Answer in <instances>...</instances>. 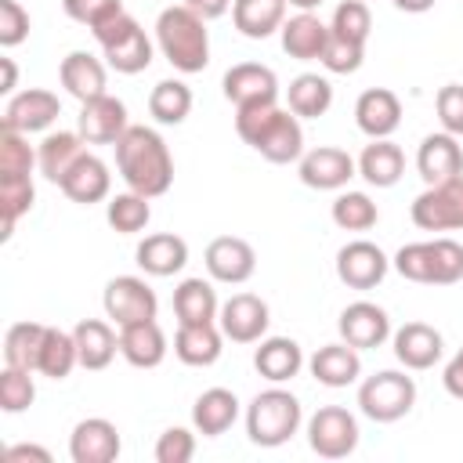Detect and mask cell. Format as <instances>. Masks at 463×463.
<instances>
[{
  "mask_svg": "<svg viewBox=\"0 0 463 463\" xmlns=\"http://www.w3.org/2000/svg\"><path fill=\"white\" fill-rule=\"evenodd\" d=\"M232 22L250 40H268L286 22V0H232Z\"/></svg>",
  "mask_w": 463,
  "mask_h": 463,
  "instance_id": "obj_33",
  "label": "cell"
},
{
  "mask_svg": "<svg viewBox=\"0 0 463 463\" xmlns=\"http://www.w3.org/2000/svg\"><path fill=\"white\" fill-rule=\"evenodd\" d=\"M311 376L322 383V387H347L362 376V358H358V347L351 344H326L311 354Z\"/></svg>",
  "mask_w": 463,
  "mask_h": 463,
  "instance_id": "obj_29",
  "label": "cell"
},
{
  "mask_svg": "<svg viewBox=\"0 0 463 463\" xmlns=\"http://www.w3.org/2000/svg\"><path fill=\"white\" fill-rule=\"evenodd\" d=\"M195 456V434L184 427H170L156 441V463H188Z\"/></svg>",
  "mask_w": 463,
  "mask_h": 463,
  "instance_id": "obj_49",
  "label": "cell"
},
{
  "mask_svg": "<svg viewBox=\"0 0 463 463\" xmlns=\"http://www.w3.org/2000/svg\"><path fill=\"white\" fill-rule=\"evenodd\" d=\"M387 268H391L387 253L376 242H369V239H354V242L340 246V253H336V279L344 286H351V289H373V286H380L383 275H387Z\"/></svg>",
  "mask_w": 463,
  "mask_h": 463,
  "instance_id": "obj_11",
  "label": "cell"
},
{
  "mask_svg": "<svg viewBox=\"0 0 463 463\" xmlns=\"http://www.w3.org/2000/svg\"><path fill=\"white\" fill-rule=\"evenodd\" d=\"M33 199H36V188H33V177H0V239H11L14 235V224L22 213L33 210Z\"/></svg>",
  "mask_w": 463,
  "mask_h": 463,
  "instance_id": "obj_41",
  "label": "cell"
},
{
  "mask_svg": "<svg viewBox=\"0 0 463 463\" xmlns=\"http://www.w3.org/2000/svg\"><path fill=\"white\" fill-rule=\"evenodd\" d=\"M286 4H289V7H297V11H315L322 0H286Z\"/></svg>",
  "mask_w": 463,
  "mask_h": 463,
  "instance_id": "obj_57",
  "label": "cell"
},
{
  "mask_svg": "<svg viewBox=\"0 0 463 463\" xmlns=\"http://www.w3.org/2000/svg\"><path fill=\"white\" fill-rule=\"evenodd\" d=\"M239 420V398L228 387H210L192 405V423L203 438H221Z\"/></svg>",
  "mask_w": 463,
  "mask_h": 463,
  "instance_id": "obj_32",
  "label": "cell"
},
{
  "mask_svg": "<svg viewBox=\"0 0 463 463\" xmlns=\"http://www.w3.org/2000/svg\"><path fill=\"white\" fill-rule=\"evenodd\" d=\"M43 336H47V326H40V322H14L7 329V336H4V362L36 373L40 351H43Z\"/></svg>",
  "mask_w": 463,
  "mask_h": 463,
  "instance_id": "obj_38",
  "label": "cell"
},
{
  "mask_svg": "<svg viewBox=\"0 0 463 463\" xmlns=\"http://www.w3.org/2000/svg\"><path fill=\"white\" fill-rule=\"evenodd\" d=\"M409 217L423 232H459L463 228V174L441 184H427L412 199Z\"/></svg>",
  "mask_w": 463,
  "mask_h": 463,
  "instance_id": "obj_8",
  "label": "cell"
},
{
  "mask_svg": "<svg viewBox=\"0 0 463 463\" xmlns=\"http://www.w3.org/2000/svg\"><path fill=\"white\" fill-rule=\"evenodd\" d=\"M279 36H282V51H286L289 58H297V61H315V58H322V51H326V43H329V25H326L318 14L300 11V14H293V18L282 22Z\"/></svg>",
  "mask_w": 463,
  "mask_h": 463,
  "instance_id": "obj_26",
  "label": "cell"
},
{
  "mask_svg": "<svg viewBox=\"0 0 463 463\" xmlns=\"http://www.w3.org/2000/svg\"><path fill=\"white\" fill-rule=\"evenodd\" d=\"M119 354L134 369H156L166 358V336H163L159 322L156 318H145V322L119 326Z\"/></svg>",
  "mask_w": 463,
  "mask_h": 463,
  "instance_id": "obj_27",
  "label": "cell"
},
{
  "mask_svg": "<svg viewBox=\"0 0 463 463\" xmlns=\"http://www.w3.org/2000/svg\"><path fill=\"white\" fill-rule=\"evenodd\" d=\"M358 174L373 188H391L405 174V152L391 137H373V145H365L358 156Z\"/></svg>",
  "mask_w": 463,
  "mask_h": 463,
  "instance_id": "obj_31",
  "label": "cell"
},
{
  "mask_svg": "<svg viewBox=\"0 0 463 463\" xmlns=\"http://www.w3.org/2000/svg\"><path fill=\"white\" fill-rule=\"evenodd\" d=\"M369 29H373V14H369L365 0H344V4H336L333 22H329V33H333V36H340V40H351V43H362V47H365Z\"/></svg>",
  "mask_w": 463,
  "mask_h": 463,
  "instance_id": "obj_44",
  "label": "cell"
},
{
  "mask_svg": "<svg viewBox=\"0 0 463 463\" xmlns=\"http://www.w3.org/2000/svg\"><path fill=\"white\" fill-rule=\"evenodd\" d=\"M29 36V11L18 0H0V47H18Z\"/></svg>",
  "mask_w": 463,
  "mask_h": 463,
  "instance_id": "obj_51",
  "label": "cell"
},
{
  "mask_svg": "<svg viewBox=\"0 0 463 463\" xmlns=\"http://www.w3.org/2000/svg\"><path fill=\"white\" fill-rule=\"evenodd\" d=\"M336 329H340V340L344 344H351L358 351H369V347H380L391 336V318H387V311L380 304L354 300V304H347L340 311Z\"/></svg>",
  "mask_w": 463,
  "mask_h": 463,
  "instance_id": "obj_17",
  "label": "cell"
},
{
  "mask_svg": "<svg viewBox=\"0 0 463 463\" xmlns=\"http://www.w3.org/2000/svg\"><path fill=\"white\" fill-rule=\"evenodd\" d=\"M217 322H221V333L232 344H257L268 333L271 311H268V304L257 293H235V297H228L221 304Z\"/></svg>",
  "mask_w": 463,
  "mask_h": 463,
  "instance_id": "obj_12",
  "label": "cell"
},
{
  "mask_svg": "<svg viewBox=\"0 0 463 463\" xmlns=\"http://www.w3.org/2000/svg\"><path fill=\"white\" fill-rule=\"evenodd\" d=\"M116 170L123 184L137 195L159 199L174 184V156L159 130L152 127H127L123 137L116 141Z\"/></svg>",
  "mask_w": 463,
  "mask_h": 463,
  "instance_id": "obj_1",
  "label": "cell"
},
{
  "mask_svg": "<svg viewBox=\"0 0 463 463\" xmlns=\"http://www.w3.org/2000/svg\"><path fill=\"white\" fill-rule=\"evenodd\" d=\"M235 134L257 148L268 163H297L304 156L300 116L279 109V101H257L235 109Z\"/></svg>",
  "mask_w": 463,
  "mask_h": 463,
  "instance_id": "obj_2",
  "label": "cell"
},
{
  "mask_svg": "<svg viewBox=\"0 0 463 463\" xmlns=\"http://www.w3.org/2000/svg\"><path fill=\"white\" fill-rule=\"evenodd\" d=\"M156 43L163 51V58L177 69V72H203L210 65V33H206V18H199L192 7L177 4V7H163L156 18Z\"/></svg>",
  "mask_w": 463,
  "mask_h": 463,
  "instance_id": "obj_3",
  "label": "cell"
},
{
  "mask_svg": "<svg viewBox=\"0 0 463 463\" xmlns=\"http://www.w3.org/2000/svg\"><path fill=\"white\" fill-rule=\"evenodd\" d=\"M286 101H289V112L300 116V119H318L329 112L333 105V83L318 72H300L289 90H286Z\"/></svg>",
  "mask_w": 463,
  "mask_h": 463,
  "instance_id": "obj_36",
  "label": "cell"
},
{
  "mask_svg": "<svg viewBox=\"0 0 463 463\" xmlns=\"http://www.w3.org/2000/svg\"><path fill=\"white\" fill-rule=\"evenodd\" d=\"M434 109H438V123L445 127V134H456L463 137V87L459 83H445L434 98Z\"/></svg>",
  "mask_w": 463,
  "mask_h": 463,
  "instance_id": "obj_50",
  "label": "cell"
},
{
  "mask_svg": "<svg viewBox=\"0 0 463 463\" xmlns=\"http://www.w3.org/2000/svg\"><path fill=\"white\" fill-rule=\"evenodd\" d=\"M318 61H322L329 72L347 76V72H358V69H362V61H365V47H362V43H351V40H340V36L329 33V43H326V51H322Z\"/></svg>",
  "mask_w": 463,
  "mask_h": 463,
  "instance_id": "obj_47",
  "label": "cell"
},
{
  "mask_svg": "<svg viewBox=\"0 0 463 463\" xmlns=\"http://www.w3.org/2000/svg\"><path fill=\"white\" fill-rule=\"evenodd\" d=\"M221 344H224L221 326H213V322H181V329L174 336V354L184 365L203 369V365H213L221 358V351H224Z\"/></svg>",
  "mask_w": 463,
  "mask_h": 463,
  "instance_id": "obj_28",
  "label": "cell"
},
{
  "mask_svg": "<svg viewBox=\"0 0 463 463\" xmlns=\"http://www.w3.org/2000/svg\"><path fill=\"white\" fill-rule=\"evenodd\" d=\"M4 459H7V463H22V459L51 463V452H47V449H40V445H11V449L4 452Z\"/></svg>",
  "mask_w": 463,
  "mask_h": 463,
  "instance_id": "obj_53",
  "label": "cell"
},
{
  "mask_svg": "<svg viewBox=\"0 0 463 463\" xmlns=\"http://www.w3.org/2000/svg\"><path fill=\"white\" fill-rule=\"evenodd\" d=\"M36 152L29 148L25 134L0 130V177H33Z\"/></svg>",
  "mask_w": 463,
  "mask_h": 463,
  "instance_id": "obj_45",
  "label": "cell"
},
{
  "mask_svg": "<svg viewBox=\"0 0 463 463\" xmlns=\"http://www.w3.org/2000/svg\"><path fill=\"white\" fill-rule=\"evenodd\" d=\"M58 116H61L58 94H51V90H43V87H29V90H22V94H14V98L7 101L0 130L36 134V130H47Z\"/></svg>",
  "mask_w": 463,
  "mask_h": 463,
  "instance_id": "obj_13",
  "label": "cell"
},
{
  "mask_svg": "<svg viewBox=\"0 0 463 463\" xmlns=\"http://www.w3.org/2000/svg\"><path fill=\"white\" fill-rule=\"evenodd\" d=\"M412 405H416V383L398 369H380L358 383V409L373 423H394L409 416Z\"/></svg>",
  "mask_w": 463,
  "mask_h": 463,
  "instance_id": "obj_7",
  "label": "cell"
},
{
  "mask_svg": "<svg viewBox=\"0 0 463 463\" xmlns=\"http://www.w3.org/2000/svg\"><path fill=\"white\" fill-rule=\"evenodd\" d=\"M441 383H445V391H449L452 398L463 402V347L449 358V365H445V373H441Z\"/></svg>",
  "mask_w": 463,
  "mask_h": 463,
  "instance_id": "obj_52",
  "label": "cell"
},
{
  "mask_svg": "<svg viewBox=\"0 0 463 463\" xmlns=\"http://www.w3.org/2000/svg\"><path fill=\"white\" fill-rule=\"evenodd\" d=\"M416 170L427 184H441V181H452L463 174V148L456 141V134H427L420 141V152H416Z\"/></svg>",
  "mask_w": 463,
  "mask_h": 463,
  "instance_id": "obj_21",
  "label": "cell"
},
{
  "mask_svg": "<svg viewBox=\"0 0 463 463\" xmlns=\"http://www.w3.org/2000/svg\"><path fill=\"white\" fill-rule=\"evenodd\" d=\"M72 336H76V351H80V365L83 369H105L119 351V336L101 318H83L72 329Z\"/></svg>",
  "mask_w": 463,
  "mask_h": 463,
  "instance_id": "obj_35",
  "label": "cell"
},
{
  "mask_svg": "<svg viewBox=\"0 0 463 463\" xmlns=\"http://www.w3.org/2000/svg\"><path fill=\"white\" fill-rule=\"evenodd\" d=\"M90 33L101 43V54H105L109 69H116L123 76H134V72H145L152 65V40L145 36V29L127 11L94 25Z\"/></svg>",
  "mask_w": 463,
  "mask_h": 463,
  "instance_id": "obj_6",
  "label": "cell"
},
{
  "mask_svg": "<svg viewBox=\"0 0 463 463\" xmlns=\"http://www.w3.org/2000/svg\"><path fill=\"white\" fill-rule=\"evenodd\" d=\"M394 271L423 286H456L463 279V246L456 239L409 242L394 253Z\"/></svg>",
  "mask_w": 463,
  "mask_h": 463,
  "instance_id": "obj_4",
  "label": "cell"
},
{
  "mask_svg": "<svg viewBox=\"0 0 463 463\" xmlns=\"http://www.w3.org/2000/svg\"><path fill=\"white\" fill-rule=\"evenodd\" d=\"M221 90L235 109L257 105V101H279V76L260 61H239L224 72Z\"/></svg>",
  "mask_w": 463,
  "mask_h": 463,
  "instance_id": "obj_18",
  "label": "cell"
},
{
  "mask_svg": "<svg viewBox=\"0 0 463 463\" xmlns=\"http://www.w3.org/2000/svg\"><path fill=\"white\" fill-rule=\"evenodd\" d=\"M184 7H192L199 18L213 22V18H221V14L232 7V0H184Z\"/></svg>",
  "mask_w": 463,
  "mask_h": 463,
  "instance_id": "obj_54",
  "label": "cell"
},
{
  "mask_svg": "<svg viewBox=\"0 0 463 463\" xmlns=\"http://www.w3.org/2000/svg\"><path fill=\"white\" fill-rule=\"evenodd\" d=\"M148 112H152L156 123H166V127L184 123L188 112H192V90H188V83H181V80H159L152 87V94H148Z\"/></svg>",
  "mask_w": 463,
  "mask_h": 463,
  "instance_id": "obj_39",
  "label": "cell"
},
{
  "mask_svg": "<svg viewBox=\"0 0 463 463\" xmlns=\"http://www.w3.org/2000/svg\"><path fill=\"white\" fill-rule=\"evenodd\" d=\"M105 315L116 322V326H130V322H145V318H156L159 311V300H156V289L137 279V275H116L109 286H105Z\"/></svg>",
  "mask_w": 463,
  "mask_h": 463,
  "instance_id": "obj_10",
  "label": "cell"
},
{
  "mask_svg": "<svg viewBox=\"0 0 463 463\" xmlns=\"http://www.w3.org/2000/svg\"><path fill=\"white\" fill-rule=\"evenodd\" d=\"M445 351V340L434 326L427 322H405L402 329H394V358L405 369H430Z\"/></svg>",
  "mask_w": 463,
  "mask_h": 463,
  "instance_id": "obj_23",
  "label": "cell"
},
{
  "mask_svg": "<svg viewBox=\"0 0 463 463\" xmlns=\"http://www.w3.org/2000/svg\"><path fill=\"white\" fill-rule=\"evenodd\" d=\"M307 445L322 459H344L358 449V420L344 405H322L307 420Z\"/></svg>",
  "mask_w": 463,
  "mask_h": 463,
  "instance_id": "obj_9",
  "label": "cell"
},
{
  "mask_svg": "<svg viewBox=\"0 0 463 463\" xmlns=\"http://www.w3.org/2000/svg\"><path fill=\"white\" fill-rule=\"evenodd\" d=\"M300 420H304V412H300L297 394H289L282 387H268L246 409V434L260 449H279L300 430Z\"/></svg>",
  "mask_w": 463,
  "mask_h": 463,
  "instance_id": "obj_5",
  "label": "cell"
},
{
  "mask_svg": "<svg viewBox=\"0 0 463 463\" xmlns=\"http://www.w3.org/2000/svg\"><path fill=\"white\" fill-rule=\"evenodd\" d=\"M127 105L112 94H101L94 101H83L80 105V119H76V130L87 145H116L127 130Z\"/></svg>",
  "mask_w": 463,
  "mask_h": 463,
  "instance_id": "obj_16",
  "label": "cell"
},
{
  "mask_svg": "<svg viewBox=\"0 0 463 463\" xmlns=\"http://www.w3.org/2000/svg\"><path fill=\"white\" fill-rule=\"evenodd\" d=\"M253 369L271 383H286L304 369V351L289 336H268L253 351Z\"/></svg>",
  "mask_w": 463,
  "mask_h": 463,
  "instance_id": "obj_30",
  "label": "cell"
},
{
  "mask_svg": "<svg viewBox=\"0 0 463 463\" xmlns=\"http://www.w3.org/2000/svg\"><path fill=\"white\" fill-rule=\"evenodd\" d=\"M119 430L105 416H87L69 434V456L72 463H112L119 456Z\"/></svg>",
  "mask_w": 463,
  "mask_h": 463,
  "instance_id": "obj_19",
  "label": "cell"
},
{
  "mask_svg": "<svg viewBox=\"0 0 463 463\" xmlns=\"http://www.w3.org/2000/svg\"><path fill=\"white\" fill-rule=\"evenodd\" d=\"M174 315L177 322H213L221 315L217 289L206 279H184L174 289Z\"/></svg>",
  "mask_w": 463,
  "mask_h": 463,
  "instance_id": "obj_37",
  "label": "cell"
},
{
  "mask_svg": "<svg viewBox=\"0 0 463 463\" xmlns=\"http://www.w3.org/2000/svg\"><path fill=\"white\" fill-rule=\"evenodd\" d=\"M112 232L119 235H137L148 221H152V206H148V195H137V192H119L109 199V210H105Z\"/></svg>",
  "mask_w": 463,
  "mask_h": 463,
  "instance_id": "obj_42",
  "label": "cell"
},
{
  "mask_svg": "<svg viewBox=\"0 0 463 463\" xmlns=\"http://www.w3.org/2000/svg\"><path fill=\"white\" fill-rule=\"evenodd\" d=\"M354 123L365 137H391L402 123V101L387 87H369L354 101Z\"/></svg>",
  "mask_w": 463,
  "mask_h": 463,
  "instance_id": "obj_20",
  "label": "cell"
},
{
  "mask_svg": "<svg viewBox=\"0 0 463 463\" xmlns=\"http://www.w3.org/2000/svg\"><path fill=\"white\" fill-rule=\"evenodd\" d=\"M80 365V351H76V336L58 329V326H47V336H43V351H40V365L36 373L51 376V380H65L72 369Z\"/></svg>",
  "mask_w": 463,
  "mask_h": 463,
  "instance_id": "obj_40",
  "label": "cell"
},
{
  "mask_svg": "<svg viewBox=\"0 0 463 463\" xmlns=\"http://www.w3.org/2000/svg\"><path fill=\"white\" fill-rule=\"evenodd\" d=\"M380 221L376 203L365 192H340L333 199V224L344 232H369Z\"/></svg>",
  "mask_w": 463,
  "mask_h": 463,
  "instance_id": "obj_43",
  "label": "cell"
},
{
  "mask_svg": "<svg viewBox=\"0 0 463 463\" xmlns=\"http://www.w3.org/2000/svg\"><path fill=\"white\" fill-rule=\"evenodd\" d=\"M83 137H80V130H58V134H47L43 141H40V148H36V166H40V174L51 181V184H58L61 177H65V170L83 156Z\"/></svg>",
  "mask_w": 463,
  "mask_h": 463,
  "instance_id": "obj_34",
  "label": "cell"
},
{
  "mask_svg": "<svg viewBox=\"0 0 463 463\" xmlns=\"http://www.w3.org/2000/svg\"><path fill=\"white\" fill-rule=\"evenodd\" d=\"M0 69H4V83H0V94H11L14 90V80H18V69L11 58H0Z\"/></svg>",
  "mask_w": 463,
  "mask_h": 463,
  "instance_id": "obj_55",
  "label": "cell"
},
{
  "mask_svg": "<svg viewBox=\"0 0 463 463\" xmlns=\"http://www.w3.org/2000/svg\"><path fill=\"white\" fill-rule=\"evenodd\" d=\"M61 7H65V14L72 22L94 29V25L109 22V18H116L123 11V0H61Z\"/></svg>",
  "mask_w": 463,
  "mask_h": 463,
  "instance_id": "obj_48",
  "label": "cell"
},
{
  "mask_svg": "<svg viewBox=\"0 0 463 463\" xmlns=\"http://www.w3.org/2000/svg\"><path fill=\"white\" fill-rule=\"evenodd\" d=\"M36 398V383L29 376V369L18 365H4L0 373V409L4 412H25Z\"/></svg>",
  "mask_w": 463,
  "mask_h": 463,
  "instance_id": "obj_46",
  "label": "cell"
},
{
  "mask_svg": "<svg viewBox=\"0 0 463 463\" xmlns=\"http://www.w3.org/2000/svg\"><path fill=\"white\" fill-rule=\"evenodd\" d=\"M297 174H300V181L307 188L336 192V188H344L358 174V163L344 148H336V145H318V148L300 156V170Z\"/></svg>",
  "mask_w": 463,
  "mask_h": 463,
  "instance_id": "obj_14",
  "label": "cell"
},
{
  "mask_svg": "<svg viewBox=\"0 0 463 463\" xmlns=\"http://www.w3.org/2000/svg\"><path fill=\"white\" fill-rule=\"evenodd\" d=\"M203 260H206L210 279L228 282V286H242V282L257 271V253H253V246H250L246 239H239V235H217V239L206 246Z\"/></svg>",
  "mask_w": 463,
  "mask_h": 463,
  "instance_id": "obj_15",
  "label": "cell"
},
{
  "mask_svg": "<svg viewBox=\"0 0 463 463\" xmlns=\"http://www.w3.org/2000/svg\"><path fill=\"white\" fill-rule=\"evenodd\" d=\"M438 0H394V7L398 11H405V14H423V11H430Z\"/></svg>",
  "mask_w": 463,
  "mask_h": 463,
  "instance_id": "obj_56",
  "label": "cell"
},
{
  "mask_svg": "<svg viewBox=\"0 0 463 463\" xmlns=\"http://www.w3.org/2000/svg\"><path fill=\"white\" fill-rule=\"evenodd\" d=\"M58 188L72 199V203H80V206H90V203H101V199H109V188H112V174H109V166L98 159V156H90V152H83L69 170H65V177L58 181Z\"/></svg>",
  "mask_w": 463,
  "mask_h": 463,
  "instance_id": "obj_22",
  "label": "cell"
},
{
  "mask_svg": "<svg viewBox=\"0 0 463 463\" xmlns=\"http://www.w3.org/2000/svg\"><path fill=\"white\" fill-rule=\"evenodd\" d=\"M137 268L145 275H156V279H166V275H177L184 264H188V242L174 232H156V235H145L137 242Z\"/></svg>",
  "mask_w": 463,
  "mask_h": 463,
  "instance_id": "obj_25",
  "label": "cell"
},
{
  "mask_svg": "<svg viewBox=\"0 0 463 463\" xmlns=\"http://www.w3.org/2000/svg\"><path fill=\"white\" fill-rule=\"evenodd\" d=\"M58 80H61V87L83 105V101H94V98H101V94H109L105 90V83H109V76H105V65L94 58V54H87V51H69L65 58H61V65H58Z\"/></svg>",
  "mask_w": 463,
  "mask_h": 463,
  "instance_id": "obj_24",
  "label": "cell"
}]
</instances>
